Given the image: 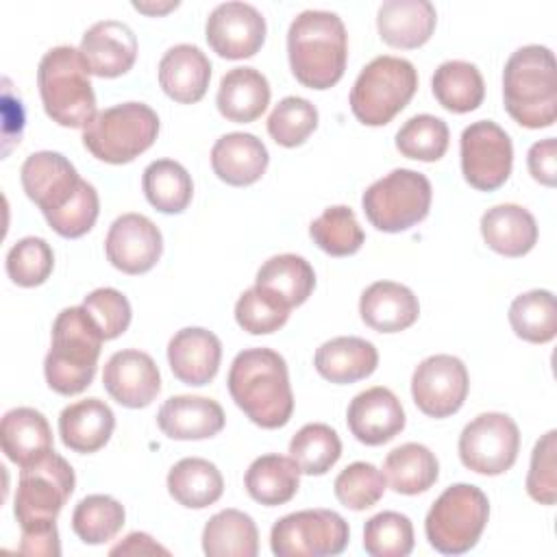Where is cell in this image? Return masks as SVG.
I'll use <instances>...</instances> for the list:
<instances>
[{
	"mask_svg": "<svg viewBox=\"0 0 557 557\" xmlns=\"http://www.w3.org/2000/svg\"><path fill=\"white\" fill-rule=\"evenodd\" d=\"M231 398L261 429L285 426L294 411L285 359L265 346L235 355L228 379Z\"/></svg>",
	"mask_w": 557,
	"mask_h": 557,
	"instance_id": "1",
	"label": "cell"
},
{
	"mask_svg": "<svg viewBox=\"0 0 557 557\" xmlns=\"http://www.w3.org/2000/svg\"><path fill=\"white\" fill-rule=\"evenodd\" d=\"M287 57L292 74L309 89L333 87L346 70L348 35L333 11L307 9L287 30Z\"/></svg>",
	"mask_w": 557,
	"mask_h": 557,
	"instance_id": "2",
	"label": "cell"
},
{
	"mask_svg": "<svg viewBox=\"0 0 557 557\" xmlns=\"http://www.w3.org/2000/svg\"><path fill=\"white\" fill-rule=\"evenodd\" d=\"M507 113L527 128H546L557 120V63L550 48L529 44L511 52L503 70Z\"/></svg>",
	"mask_w": 557,
	"mask_h": 557,
	"instance_id": "3",
	"label": "cell"
},
{
	"mask_svg": "<svg viewBox=\"0 0 557 557\" xmlns=\"http://www.w3.org/2000/svg\"><path fill=\"white\" fill-rule=\"evenodd\" d=\"M102 342L83 305L63 309L54 318L52 346L44 359L48 385L61 396L87 389L96 374Z\"/></svg>",
	"mask_w": 557,
	"mask_h": 557,
	"instance_id": "4",
	"label": "cell"
},
{
	"mask_svg": "<svg viewBox=\"0 0 557 557\" xmlns=\"http://www.w3.org/2000/svg\"><path fill=\"white\" fill-rule=\"evenodd\" d=\"M37 87L52 122L67 128H85L96 111L89 70L78 48H50L37 67Z\"/></svg>",
	"mask_w": 557,
	"mask_h": 557,
	"instance_id": "5",
	"label": "cell"
},
{
	"mask_svg": "<svg viewBox=\"0 0 557 557\" xmlns=\"http://www.w3.org/2000/svg\"><path fill=\"white\" fill-rule=\"evenodd\" d=\"M418 72L403 57H374L355 78L350 89V111L366 126L392 122L413 98Z\"/></svg>",
	"mask_w": 557,
	"mask_h": 557,
	"instance_id": "6",
	"label": "cell"
},
{
	"mask_svg": "<svg viewBox=\"0 0 557 557\" xmlns=\"http://www.w3.org/2000/svg\"><path fill=\"white\" fill-rule=\"evenodd\" d=\"M159 135V115L144 102H122L98 111L83 128L85 148L104 163H128Z\"/></svg>",
	"mask_w": 557,
	"mask_h": 557,
	"instance_id": "7",
	"label": "cell"
},
{
	"mask_svg": "<svg viewBox=\"0 0 557 557\" xmlns=\"http://www.w3.org/2000/svg\"><path fill=\"white\" fill-rule=\"evenodd\" d=\"M490 518L485 492L470 483L446 487L424 518L429 544L442 555H463L476 546Z\"/></svg>",
	"mask_w": 557,
	"mask_h": 557,
	"instance_id": "8",
	"label": "cell"
},
{
	"mask_svg": "<svg viewBox=\"0 0 557 557\" xmlns=\"http://www.w3.org/2000/svg\"><path fill=\"white\" fill-rule=\"evenodd\" d=\"M433 189L422 172L396 168L374 181L361 196L368 222L383 233H400L429 215Z\"/></svg>",
	"mask_w": 557,
	"mask_h": 557,
	"instance_id": "9",
	"label": "cell"
},
{
	"mask_svg": "<svg viewBox=\"0 0 557 557\" xmlns=\"http://www.w3.org/2000/svg\"><path fill=\"white\" fill-rule=\"evenodd\" d=\"M74 485L76 476L72 466L54 450L22 468L13 505L20 527L54 522L72 496Z\"/></svg>",
	"mask_w": 557,
	"mask_h": 557,
	"instance_id": "10",
	"label": "cell"
},
{
	"mask_svg": "<svg viewBox=\"0 0 557 557\" xmlns=\"http://www.w3.org/2000/svg\"><path fill=\"white\" fill-rule=\"evenodd\" d=\"M348 537V522L337 511L302 509L274 522L270 546L278 557H326L339 555Z\"/></svg>",
	"mask_w": 557,
	"mask_h": 557,
	"instance_id": "11",
	"label": "cell"
},
{
	"mask_svg": "<svg viewBox=\"0 0 557 557\" xmlns=\"http://www.w3.org/2000/svg\"><path fill=\"white\" fill-rule=\"evenodd\" d=\"M520 450V431L511 416L487 411L472 418L459 435L461 463L479 474L496 476L507 472Z\"/></svg>",
	"mask_w": 557,
	"mask_h": 557,
	"instance_id": "12",
	"label": "cell"
},
{
	"mask_svg": "<svg viewBox=\"0 0 557 557\" xmlns=\"http://www.w3.org/2000/svg\"><path fill=\"white\" fill-rule=\"evenodd\" d=\"M459 154L466 183L479 191L498 189L511 174V137L492 120H476L463 128Z\"/></svg>",
	"mask_w": 557,
	"mask_h": 557,
	"instance_id": "13",
	"label": "cell"
},
{
	"mask_svg": "<svg viewBox=\"0 0 557 557\" xmlns=\"http://www.w3.org/2000/svg\"><path fill=\"white\" fill-rule=\"evenodd\" d=\"M468 370L455 355H431L416 366L411 376L413 403L429 418L457 413L468 396Z\"/></svg>",
	"mask_w": 557,
	"mask_h": 557,
	"instance_id": "14",
	"label": "cell"
},
{
	"mask_svg": "<svg viewBox=\"0 0 557 557\" xmlns=\"http://www.w3.org/2000/svg\"><path fill=\"white\" fill-rule=\"evenodd\" d=\"M205 35L211 50L220 57L246 59L259 52L265 41V17L248 2H222L209 13Z\"/></svg>",
	"mask_w": 557,
	"mask_h": 557,
	"instance_id": "15",
	"label": "cell"
},
{
	"mask_svg": "<svg viewBox=\"0 0 557 557\" xmlns=\"http://www.w3.org/2000/svg\"><path fill=\"white\" fill-rule=\"evenodd\" d=\"M104 252L111 265L124 274H144L159 261L163 237L150 218L141 213H124L109 226Z\"/></svg>",
	"mask_w": 557,
	"mask_h": 557,
	"instance_id": "16",
	"label": "cell"
},
{
	"mask_svg": "<svg viewBox=\"0 0 557 557\" xmlns=\"http://www.w3.org/2000/svg\"><path fill=\"white\" fill-rule=\"evenodd\" d=\"M20 178L26 196L41 209L44 218L63 209L83 181L70 159L54 150L28 154L22 163Z\"/></svg>",
	"mask_w": 557,
	"mask_h": 557,
	"instance_id": "17",
	"label": "cell"
},
{
	"mask_svg": "<svg viewBox=\"0 0 557 557\" xmlns=\"http://www.w3.org/2000/svg\"><path fill=\"white\" fill-rule=\"evenodd\" d=\"M102 383L115 403L128 409H139L157 398L161 389V374L148 352L124 348L113 352L104 363Z\"/></svg>",
	"mask_w": 557,
	"mask_h": 557,
	"instance_id": "18",
	"label": "cell"
},
{
	"mask_svg": "<svg viewBox=\"0 0 557 557\" xmlns=\"http://www.w3.org/2000/svg\"><path fill=\"white\" fill-rule=\"evenodd\" d=\"M78 50L89 74L115 78L133 67L137 59V37L126 22L100 20L85 30Z\"/></svg>",
	"mask_w": 557,
	"mask_h": 557,
	"instance_id": "19",
	"label": "cell"
},
{
	"mask_svg": "<svg viewBox=\"0 0 557 557\" xmlns=\"http://www.w3.org/2000/svg\"><path fill=\"white\" fill-rule=\"evenodd\" d=\"M346 424L361 444L381 446L405 429V409L392 389L374 385L350 400Z\"/></svg>",
	"mask_w": 557,
	"mask_h": 557,
	"instance_id": "20",
	"label": "cell"
},
{
	"mask_svg": "<svg viewBox=\"0 0 557 557\" xmlns=\"http://www.w3.org/2000/svg\"><path fill=\"white\" fill-rule=\"evenodd\" d=\"M222 344L215 333L187 326L172 335L168 344V361L172 374L185 385H207L220 368Z\"/></svg>",
	"mask_w": 557,
	"mask_h": 557,
	"instance_id": "21",
	"label": "cell"
},
{
	"mask_svg": "<svg viewBox=\"0 0 557 557\" xmlns=\"http://www.w3.org/2000/svg\"><path fill=\"white\" fill-rule=\"evenodd\" d=\"M224 409L207 396H170L157 413L159 429L172 440H207L224 429Z\"/></svg>",
	"mask_w": 557,
	"mask_h": 557,
	"instance_id": "22",
	"label": "cell"
},
{
	"mask_svg": "<svg viewBox=\"0 0 557 557\" xmlns=\"http://www.w3.org/2000/svg\"><path fill=\"white\" fill-rule=\"evenodd\" d=\"M211 81V61L194 44H176L159 61L161 89L181 104L198 102Z\"/></svg>",
	"mask_w": 557,
	"mask_h": 557,
	"instance_id": "23",
	"label": "cell"
},
{
	"mask_svg": "<svg viewBox=\"0 0 557 557\" xmlns=\"http://www.w3.org/2000/svg\"><path fill=\"white\" fill-rule=\"evenodd\" d=\"M361 320L379 333H398L409 329L420 315L416 294L396 281H376L359 298Z\"/></svg>",
	"mask_w": 557,
	"mask_h": 557,
	"instance_id": "24",
	"label": "cell"
},
{
	"mask_svg": "<svg viewBox=\"0 0 557 557\" xmlns=\"http://www.w3.org/2000/svg\"><path fill=\"white\" fill-rule=\"evenodd\" d=\"M270 154L265 144L252 133H226L211 148V168L215 176L233 187L257 183Z\"/></svg>",
	"mask_w": 557,
	"mask_h": 557,
	"instance_id": "25",
	"label": "cell"
},
{
	"mask_svg": "<svg viewBox=\"0 0 557 557\" xmlns=\"http://www.w3.org/2000/svg\"><path fill=\"white\" fill-rule=\"evenodd\" d=\"M437 11L429 0H387L379 7L376 28L394 48H418L435 30Z\"/></svg>",
	"mask_w": 557,
	"mask_h": 557,
	"instance_id": "26",
	"label": "cell"
},
{
	"mask_svg": "<svg viewBox=\"0 0 557 557\" xmlns=\"http://www.w3.org/2000/svg\"><path fill=\"white\" fill-rule=\"evenodd\" d=\"M0 444L13 463L26 468L52 450V429L41 411L15 407L2 416Z\"/></svg>",
	"mask_w": 557,
	"mask_h": 557,
	"instance_id": "27",
	"label": "cell"
},
{
	"mask_svg": "<svg viewBox=\"0 0 557 557\" xmlns=\"http://www.w3.org/2000/svg\"><path fill=\"white\" fill-rule=\"evenodd\" d=\"M313 366L322 379L346 385L370 376L379 366V352L374 344L363 337L339 335L315 350Z\"/></svg>",
	"mask_w": 557,
	"mask_h": 557,
	"instance_id": "28",
	"label": "cell"
},
{
	"mask_svg": "<svg viewBox=\"0 0 557 557\" xmlns=\"http://www.w3.org/2000/svg\"><path fill=\"white\" fill-rule=\"evenodd\" d=\"M115 426V416L111 407L100 398H85L67 405L59 416L61 442L74 453H96L100 450Z\"/></svg>",
	"mask_w": 557,
	"mask_h": 557,
	"instance_id": "29",
	"label": "cell"
},
{
	"mask_svg": "<svg viewBox=\"0 0 557 557\" xmlns=\"http://www.w3.org/2000/svg\"><path fill=\"white\" fill-rule=\"evenodd\" d=\"M481 235L494 252L522 257L537 244V222L529 209L505 202L481 215Z\"/></svg>",
	"mask_w": 557,
	"mask_h": 557,
	"instance_id": "30",
	"label": "cell"
},
{
	"mask_svg": "<svg viewBox=\"0 0 557 557\" xmlns=\"http://www.w3.org/2000/svg\"><path fill=\"white\" fill-rule=\"evenodd\" d=\"M270 102V83L268 78L250 67H233L228 70L218 87L215 104L218 111L231 122H255L268 109Z\"/></svg>",
	"mask_w": 557,
	"mask_h": 557,
	"instance_id": "31",
	"label": "cell"
},
{
	"mask_svg": "<svg viewBox=\"0 0 557 557\" xmlns=\"http://www.w3.org/2000/svg\"><path fill=\"white\" fill-rule=\"evenodd\" d=\"M246 492L252 500L276 507L289 503L300 485V468L292 457L285 455H261L257 457L244 476Z\"/></svg>",
	"mask_w": 557,
	"mask_h": 557,
	"instance_id": "32",
	"label": "cell"
},
{
	"mask_svg": "<svg viewBox=\"0 0 557 557\" xmlns=\"http://www.w3.org/2000/svg\"><path fill=\"white\" fill-rule=\"evenodd\" d=\"M255 285L294 309L311 296L315 287V272L300 255H274L259 268Z\"/></svg>",
	"mask_w": 557,
	"mask_h": 557,
	"instance_id": "33",
	"label": "cell"
},
{
	"mask_svg": "<svg viewBox=\"0 0 557 557\" xmlns=\"http://www.w3.org/2000/svg\"><path fill=\"white\" fill-rule=\"evenodd\" d=\"M168 492L183 507L205 509L222 496L224 479L209 459L185 457L170 468Z\"/></svg>",
	"mask_w": 557,
	"mask_h": 557,
	"instance_id": "34",
	"label": "cell"
},
{
	"mask_svg": "<svg viewBox=\"0 0 557 557\" xmlns=\"http://www.w3.org/2000/svg\"><path fill=\"white\" fill-rule=\"evenodd\" d=\"M202 550L209 557H255L259 553L255 520L239 509L213 513L202 529Z\"/></svg>",
	"mask_w": 557,
	"mask_h": 557,
	"instance_id": "35",
	"label": "cell"
},
{
	"mask_svg": "<svg viewBox=\"0 0 557 557\" xmlns=\"http://www.w3.org/2000/svg\"><path fill=\"white\" fill-rule=\"evenodd\" d=\"M385 481L398 494H420L426 492L440 476V463L435 453L424 444L407 442L392 448L383 461Z\"/></svg>",
	"mask_w": 557,
	"mask_h": 557,
	"instance_id": "36",
	"label": "cell"
},
{
	"mask_svg": "<svg viewBox=\"0 0 557 557\" xmlns=\"http://www.w3.org/2000/svg\"><path fill=\"white\" fill-rule=\"evenodd\" d=\"M431 87L435 100L453 113L474 111L485 96V83L479 67L461 59L444 61L435 70Z\"/></svg>",
	"mask_w": 557,
	"mask_h": 557,
	"instance_id": "37",
	"label": "cell"
},
{
	"mask_svg": "<svg viewBox=\"0 0 557 557\" xmlns=\"http://www.w3.org/2000/svg\"><path fill=\"white\" fill-rule=\"evenodd\" d=\"M141 187L148 202L161 213H181L194 196L189 172L174 159H157L146 165Z\"/></svg>",
	"mask_w": 557,
	"mask_h": 557,
	"instance_id": "38",
	"label": "cell"
},
{
	"mask_svg": "<svg viewBox=\"0 0 557 557\" xmlns=\"http://www.w3.org/2000/svg\"><path fill=\"white\" fill-rule=\"evenodd\" d=\"M513 333L531 344H546L557 333V305L548 289H531L513 298L509 307Z\"/></svg>",
	"mask_w": 557,
	"mask_h": 557,
	"instance_id": "39",
	"label": "cell"
},
{
	"mask_svg": "<svg viewBox=\"0 0 557 557\" xmlns=\"http://www.w3.org/2000/svg\"><path fill=\"white\" fill-rule=\"evenodd\" d=\"M342 455L337 431L324 422H309L289 442V457L302 474H326Z\"/></svg>",
	"mask_w": 557,
	"mask_h": 557,
	"instance_id": "40",
	"label": "cell"
},
{
	"mask_svg": "<svg viewBox=\"0 0 557 557\" xmlns=\"http://www.w3.org/2000/svg\"><path fill=\"white\" fill-rule=\"evenodd\" d=\"M309 235L315 242V246L331 257L355 255L366 239L355 211L346 205H335L324 209L311 222Z\"/></svg>",
	"mask_w": 557,
	"mask_h": 557,
	"instance_id": "41",
	"label": "cell"
},
{
	"mask_svg": "<svg viewBox=\"0 0 557 557\" xmlns=\"http://www.w3.org/2000/svg\"><path fill=\"white\" fill-rule=\"evenodd\" d=\"M124 507L107 494H89L72 513V529L85 544H104L124 527Z\"/></svg>",
	"mask_w": 557,
	"mask_h": 557,
	"instance_id": "42",
	"label": "cell"
},
{
	"mask_svg": "<svg viewBox=\"0 0 557 557\" xmlns=\"http://www.w3.org/2000/svg\"><path fill=\"white\" fill-rule=\"evenodd\" d=\"M448 126L442 117L420 113L409 117L396 133V148L407 159L437 161L448 148Z\"/></svg>",
	"mask_w": 557,
	"mask_h": 557,
	"instance_id": "43",
	"label": "cell"
},
{
	"mask_svg": "<svg viewBox=\"0 0 557 557\" xmlns=\"http://www.w3.org/2000/svg\"><path fill=\"white\" fill-rule=\"evenodd\" d=\"M363 548L372 557H407L413 550V524L405 513L381 511L363 527Z\"/></svg>",
	"mask_w": 557,
	"mask_h": 557,
	"instance_id": "44",
	"label": "cell"
},
{
	"mask_svg": "<svg viewBox=\"0 0 557 557\" xmlns=\"http://www.w3.org/2000/svg\"><path fill=\"white\" fill-rule=\"evenodd\" d=\"M318 126V109L307 98H283L268 117L270 137L285 148L300 146Z\"/></svg>",
	"mask_w": 557,
	"mask_h": 557,
	"instance_id": "45",
	"label": "cell"
},
{
	"mask_svg": "<svg viewBox=\"0 0 557 557\" xmlns=\"http://www.w3.org/2000/svg\"><path fill=\"white\" fill-rule=\"evenodd\" d=\"M333 490L344 507L352 511H363L376 505L383 496L385 474L368 461H355L335 476Z\"/></svg>",
	"mask_w": 557,
	"mask_h": 557,
	"instance_id": "46",
	"label": "cell"
},
{
	"mask_svg": "<svg viewBox=\"0 0 557 557\" xmlns=\"http://www.w3.org/2000/svg\"><path fill=\"white\" fill-rule=\"evenodd\" d=\"M289 307L265 289L252 285L235 302V320L250 335H268L278 331L287 318Z\"/></svg>",
	"mask_w": 557,
	"mask_h": 557,
	"instance_id": "47",
	"label": "cell"
},
{
	"mask_svg": "<svg viewBox=\"0 0 557 557\" xmlns=\"http://www.w3.org/2000/svg\"><path fill=\"white\" fill-rule=\"evenodd\" d=\"M7 274L22 287L41 285L54 268V252L41 237H24L7 252Z\"/></svg>",
	"mask_w": 557,
	"mask_h": 557,
	"instance_id": "48",
	"label": "cell"
},
{
	"mask_svg": "<svg viewBox=\"0 0 557 557\" xmlns=\"http://www.w3.org/2000/svg\"><path fill=\"white\" fill-rule=\"evenodd\" d=\"M83 309L104 342L120 337L128 329L133 315L128 298L113 287H98L87 294L83 298Z\"/></svg>",
	"mask_w": 557,
	"mask_h": 557,
	"instance_id": "49",
	"label": "cell"
},
{
	"mask_svg": "<svg viewBox=\"0 0 557 557\" xmlns=\"http://www.w3.org/2000/svg\"><path fill=\"white\" fill-rule=\"evenodd\" d=\"M557 431H546L533 446L531 466L527 474V492L540 505H555L557 500Z\"/></svg>",
	"mask_w": 557,
	"mask_h": 557,
	"instance_id": "50",
	"label": "cell"
},
{
	"mask_svg": "<svg viewBox=\"0 0 557 557\" xmlns=\"http://www.w3.org/2000/svg\"><path fill=\"white\" fill-rule=\"evenodd\" d=\"M98 213H100V200H98L96 187L87 181H81L72 200L57 213L48 215L46 222L61 237L74 239V237L85 235L96 224Z\"/></svg>",
	"mask_w": 557,
	"mask_h": 557,
	"instance_id": "51",
	"label": "cell"
},
{
	"mask_svg": "<svg viewBox=\"0 0 557 557\" xmlns=\"http://www.w3.org/2000/svg\"><path fill=\"white\" fill-rule=\"evenodd\" d=\"M20 553L22 555H35V557H59L61 555V544H59L57 524L54 522H44V524L22 527Z\"/></svg>",
	"mask_w": 557,
	"mask_h": 557,
	"instance_id": "52",
	"label": "cell"
},
{
	"mask_svg": "<svg viewBox=\"0 0 557 557\" xmlns=\"http://www.w3.org/2000/svg\"><path fill=\"white\" fill-rule=\"evenodd\" d=\"M527 165L531 176L546 185V187H555L557 181V139L555 137H546L535 141L529 148L527 154Z\"/></svg>",
	"mask_w": 557,
	"mask_h": 557,
	"instance_id": "53",
	"label": "cell"
},
{
	"mask_svg": "<svg viewBox=\"0 0 557 557\" xmlns=\"http://www.w3.org/2000/svg\"><path fill=\"white\" fill-rule=\"evenodd\" d=\"M109 553L111 555H157V553L170 555V550L165 546L157 544L148 533H139V531L128 533L124 537V542L115 544Z\"/></svg>",
	"mask_w": 557,
	"mask_h": 557,
	"instance_id": "54",
	"label": "cell"
},
{
	"mask_svg": "<svg viewBox=\"0 0 557 557\" xmlns=\"http://www.w3.org/2000/svg\"><path fill=\"white\" fill-rule=\"evenodd\" d=\"M133 7L137 9V11H141V13H148V15H161V13H168V11H172V9H176L178 7V0H168V2H133Z\"/></svg>",
	"mask_w": 557,
	"mask_h": 557,
	"instance_id": "55",
	"label": "cell"
}]
</instances>
